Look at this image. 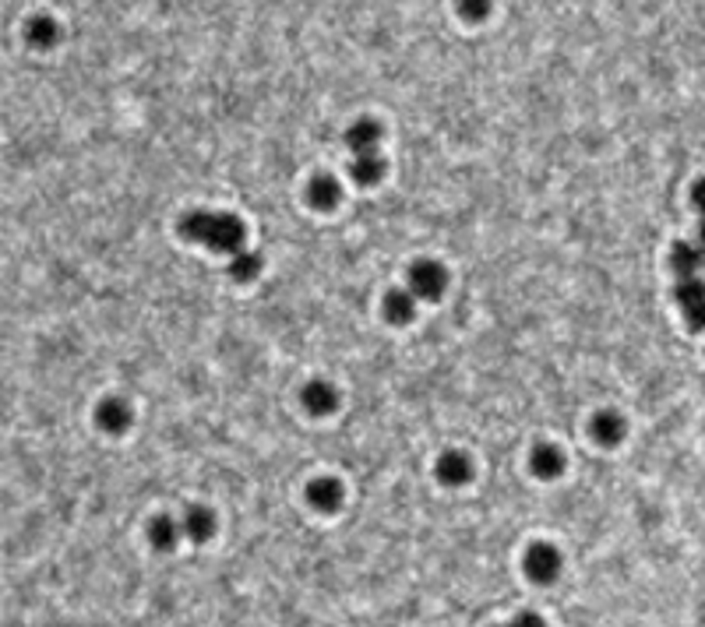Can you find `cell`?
Masks as SVG:
<instances>
[{
    "label": "cell",
    "mask_w": 705,
    "mask_h": 627,
    "mask_svg": "<svg viewBox=\"0 0 705 627\" xmlns=\"http://www.w3.org/2000/svg\"><path fill=\"white\" fill-rule=\"evenodd\" d=\"M300 399H303V409L314 413V417H328V413H336V406H339V392H336L328 381H311V384H303Z\"/></svg>",
    "instance_id": "obj_5"
},
{
    "label": "cell",
    "mask_w": 705,
    "mask_h": 627,
    "mask_svg": "<svg viewBox=\"0 0 705 627\" xmlns=\"http://www.w3.org/2000/svg\"><path fill=\"white\" fill-rule=\"evenodd\" d=\"M229 276L236 282H254L261 276V258L258 254H236L229 265Z\"/></svg>",
    "instance_id": "obj_16"
},
{
    "label": "cell",
    "mask_w": 705,
    "mask_h": 627,
    "mask_svg": "<svg viewBox=\"0 0 705 627\" xmlns=\"http://www.w3.org/2000/svg\"><path fill=\"white\" fill-rule=\"evenodd\" d=\"M385 159H381V152H367V155H356L350 166L352 180L356 184H363V187H374V184H381V177H385Z\"/></svg>",
    "instance_id": "obj_12"
},
{
    "label": "cell",
    "mask_w": 705,
    "mask_h": 627,
    "mask_svg": "<svg viewBox=\"0 0 705 627\" xmlns=\"http://www.w3.org/2000/svg\"><path fill=\"white\" fill-rule=\"evenodd\" d=\"M589 433H593V441H600L603 448H614V444H621V437H625V417L614 413V409H600L596 417L589 419Z\"/></svg>",
    "instance_id": "obj_6"
},
{
    "label": "cell",
    "mask_w": 705,
    "mask_h": 627,
    "mask_svg": "<svg viewBox=\"0 0 705 627\" xmlns=\"http://www.w3.org/2000/svg\"><path fill=\"white\" fill-rule=\"evenodd\" d=\"M180 532H184V525H180L177 518H170V515H159V518L148 525V540H152V547H159V550H173L177 540H180Z\"/></svg>",
    "instance_id": "obj_14"
},
{
    "label": "cell",
    "mask_w": 705,
    "mask_h": 627,
    "mask_svg": "<svg viewBox=\"0 0 705 627\" xmlns=\"http://www.w3.org/2000/svg\"><path fill=\"white\" fill-rule=\"evenodd\" d=\"M131 406L124 402V399H106L103 406H99V413H95V423L106 430V433H124L128 426H131Z\"/></svg>",
    "instance_id": "obj_9"
},
{
    "label": "cell",
    "mask_w": 705,
    "mask_h": 627,
    "mask_svg": "<svg viewBox=\"0 0 705 627\" xmlns=\"http://www.w3.org/2000/svg\"><path fill=\"white\" fill-rule=\"evenodd\" d=\"M437 480H441L444 487H462V483H469V480H473V462H469V455H466V451H444V455L437 458Z\"/></svg>",
    "instance_id": "obj_4"
},
{
    "label": "cell",
    "mask_w": 705,
    "mask_h": 627,
    "mask_svg": "<svg viewBox=\"0 0 705 627\" xmlns=\"http://www.w3.org/2000/svg\"><path fill=\"white\" fill-rule=\"evenodd\" d=\"M307 202L314 205L318 211H332L339 202H343V187H339V180L336 177H314L311 180V187H307Z\"/></svg>",
    "instance_id": "obj_10"
},
{
    "label": "cell",
    "mask_w": 705,
    "mask_h": 627,
    "mask_svg": "<svg viewBox=\"0 0 705 627\" xmlns=\"http://www.w3.org/2000/svg\"><path fill=\"white\" fill-rule=\"evenodd\" d=\"M57 36H61V29H57L54 18H32V21H29V39H32L36 46H50Z\"/></svg>",
    "instance_id": "obj_17"
},
{
    "label": "cell",
    "mask_w": 705,
    "mask_h": 627,
    "mask_svg": "<svg viewBox=\"0 0 705 627\" xmlns=\"http://www.w3.org/2000/svg\"><path fill=\"white\" fill-rule=\"evenodd\" d=\"M444 289H448V272L437 261H417L410 268V293L417 300H441Z\"/></svg>",
    "instance_id": "obj_2"
},
{
    "label": "cell",
    "mask_w": 705,
    "mask_h": 627,
    "mask_svg": "<svg viewBox=\"0 0 705 627\" xmlns=\"http://www.w3.org/2000/svg\"><path fill=\"white\" fill-rule=\"evenodd\" d=\"M180 233L195 243H205L219 254H233L244 247V222L229 211H187L180 219Z\"/></svg>",
    "instance_id": "obj_1"
},
{
    "label": "cell",
    "mask_w": 705,
    "mask_h": 627,
    "mask_svg": "<svg viewBox=\"0 0 705 627\" xmlns=\"http://www.w3.org/2000/svg\"><path fill=\"white\" fill-rule=\"evenodd\" d=\"M377 141H381V124H374V120H356L350 131H346V144H350L356 155L377 152Z\"/></svg>",
    "instance_id": "obj_13"
},
{
    "label": "cell",
    "mask_w": 705,
    "mask_h": 627,
    "mask_svg": "<svg viewBox=\"0 0 705 627\" xmlns=\"http://www.w3.org/2000/svg\"><path fill=\"white\" fill-rule=\"evenodd\" d=\"M413 314H417V296H413L410 289H392V293L385 296V318H388L392 325H410Z\"/></svg>",
    "instance_id": "obj_11"
},
{
    "label": "cell",
    "mask_w": 705,
    "mask_h": 627,
    "mask_svg": "<svg viewBox=\"0 0 705 627\" xmlns=\"http://www.w3.org/2000/svg\"><path fill=\"white\" fill-rule=\"evenodd\" d=\"M307 500H311V507H318L321 515H332V511H339V507H343L346 490H343L339 480L321 476V480H314V483L307 487Z\"/></svg>",
    "instance_id": "obj_3"
},
{
    "label": "cell",
    "mask_w": 705,
    "mask_h": 627,
    "mask_svg": "<svg viewBox=\"0 0 705 627\" xmlns=\"http://www.w3.org/2000/svg\"><path fill=\"white\" fill-rule=\"evenodd\" d=\"M526 567H529V574H533L536 582H551V578L558 574V567H561V554H558L551 543H536V547L529 550V557H526Z\"/></svg>",
    "instance_id": "obj_8"
},
{
    "label": "cell",
    "mask_w": 705,
    "mask_h": 627,
    "mask_svg": "<svg viewBox=\"0 0 705 627\" xmlns=\"http://www.w3.org/2000/svg\"><path fill=\"white\" fill-rule=\"evenodd\" d=\"M184 532L195 540V543H205L212 532H215V515L209 507H191L187 518H184Z\"/></svg>",
    "instance_id": "obj_15"
},
{
    "label": "cell",
    "mask_w": 705,
    "mask_h": 627,
    "mask_svg": "<svg viewBox=\"0 0 705 627\" xmlns=\"http://www.w3.org/2000/svg\"><path fill=\"white\" fill-rule=\"evenodd\" d=\"M529 466H533V473L540 476V480H558L564 473V451L558 444H536L533 448V455H529Z\"/></svg>",
    "instance_id": "obj_7"
}]
</instances>
